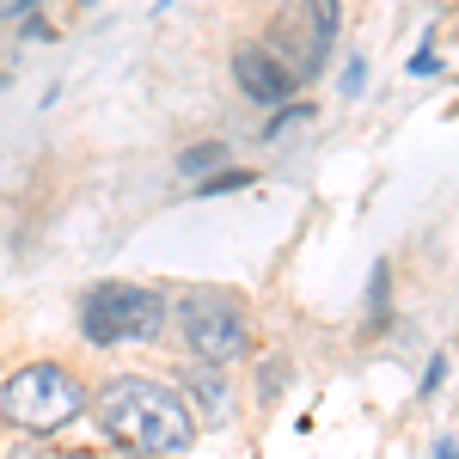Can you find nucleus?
<instances>
[{"instance_id":"nucleus-1","label":"nucleus","mask_w":459,"mask_h":459,"mask_svg":"<svg viewBox=\"0 0 459 459\" xmlns=\"http://www.w3.org/2000/svg\"><path fill=\"white\" fill-rule=\"evenodd\" d=\"M86 404L99 411V429H105L110 447H123L135 459H178L196 447L203 417L190 411V398H178L153 374H110Z\"/></svg>"},{"instance_id":"nucleus-2","label":"nucleus","mask_w":459,"mask_h":459,"mask_svg":"<svg viewBox=\"0 0 459 459\" xmlns=\"http://www.w3.org/2000/svg\"><path fill=\"white\" fill-rule=\"evenodd\" d=\"M166 313H172V294L160 282H92L80 294V343L92 350L160 343Z\"/></svg>"},{"instance_id":"nucleus-3","label":"nucleus","mask_w":459,"mask_h":459,"mask_svg":"<svg viewBox=\"0 0 459 459\" xmlns=\"http://www.w3.org/2000/svg\"><path fill=\"white\" fill-rule=\"evenodd\" d=\"M86 398H92V386L68 361H25L0 386V423L19 435H62L86 411Z\"/></svg>"},{"instance_id":"nucleus-4","label":"nucleus","mask_w":459,"mask_h":459,"mask_svg":"<svg viewBox=\"0 0 459 459\" xmlns=\"http://www.w3.org/2000/svg\"><path fill=\"white\" fill-rule=\"evenodd\" d=\"M166 325L178 331V343L196 355V361H209V368H239L251 355V325H246V300L233 294V288H184L172 300V313Z\"/></svg>"},{"instance_id":"nucleus-5","label":"nucleus","mask_w":459,"mask_h":459,"mask_svg":"<svg viewBox=\"0 0 459 459\" xmlns=\"http://www.w3.org/2000/svg\"><path fill=\"white\" fill-rule=\"evenodd\" d=\"M257 43H264V49H270V56H276L300 86L318 80L325 62H331V43H325L300 13H288V6H270V19H264V37H257Z\"/></svg>"},{"instance_id":"nucleus-6","label":"nucleus","mask_w":459,"mask_h":459,"mask_svg":"<svg viewBox=\"0 0 459 459\" xmlns=\"http://www.w3.org/2000/svg\"><path fill=\"white\" fill-rule=\"evenodd\" d=\"M227 68H233V86H239V99H251L257 110H276L288 105V99H300V80L257 43V37H246V43H233V56H227Z\"/></svg>"},{"instance_id":"nucleus-7","label":"nucleus","mask_w":459,"mask_h":459,"mask_svg":"<svg viewBox=\"0 0 459 459\" xmlns=\"http://www.w3.org/2000/svg\"><path fill=\"white\" fill-rule=\"evenodd\" d=\"M270 6L300 13V19H307V25L325 37V43H337V31H343V0H270Z\"/></svg>"},{"instance_id":"nucleus-8","label":"nucleus","mask_w":459,"mask_h":459,"mask_svg":"<svg viewBox=\"0 0 459 459\" xmlns=\"http://www.w3.org/2000/svg\"><path fill=\"white\" fill-rule=\"evenodd\" d=\"M257 184V172L251 166H214V172H203V178H190V196H227V190H251Z\"/></svg>"},{"instance_id":"nucleus-9","label":"nucleus","mask_w":459,"mask_h":459,"mask_svg":"<svg viewBox=\"0 0 459 459\" xmlns=\"http://www.w3.org/2000/svg\"><path fill=\"white\" fill-rule=\"evenodd\" d=\"M214 166H227V142H190L178 153V172L184 178H203V172H214Z\"/></svg>"},{"instance_id":"nucleus-10","label":"nucleus","mask_w":459,"mask_h":459,"mask_svg":"<svg viewBox=\"0 0 459 459\" xmlns=\"http://www.w3.org/2000/svg\"><path fill=\"white\" fill-rule=\"evenodd\" d=\"M386 307H392V264H374V282H368V331L386 325Z\"/></svg>"},{"instance_id":"nucleus-11","label":"nucleus","mask_w":459,"mask_h":459,"mask_svg":"<svg viewBox=\"0 0 459 459\" xmlns=\"http://www.w3.org/2000/svg\"><path fill=\"white\" fill-rule=\"evenodd\" d=\"M257 374H264V380H257V404H276V392H282V374H294V368H288V361H264Z\"/></svg>"},{"instance_id":"nucleus-12","label":"nucleus","mask_w":459,"mask_h":459,"mask_svg":"<svg viewBox=\"0 0 459 459\" xmlns=\"http://www.w3.org/2000/svg\"><path fill=\"white\" fill-rule=\"evenodd\" d=\"M19 37H25V43H56V25H49V19H37V13H25V19H19Z\"/></svg>"},{"instance_id":"nucleus-13","label":"nucleus","mask_w":459,"mask_h":459,"mask_svg":"<svg viewBox=\"0 0 459 459\" xmlns=\"http://www.w3.org/2000/svg\"><path fill=\"white\" fill-rule=\"evenodd\" d=\"M411 74H417V80H423V74H441V56H435V31H429V37H423V49L411 56Z\"/></svg>"},{"instance_id":"nucleus-14","label":"nucleus","mask_w":459,"mask_h":459,"mask_svg":"<svg viewBox=\"0 0 459 459\" xmlns=\"http://www.w3.org/2000/svg\"><path fill=\"white\" fill-rule=\"evenodd\" d=\"M361 80H368V62H361V56H350V62H343V99H355V92H361Z\"/></svg>"},{"instance_id":"nucleus-15","label":"nucleus","mask_w":459,"mask_h":459,"mask_svg":"<svg viewBox=\"0 0 459 459\" xmlns=\"http://www.w3.org/2000/svg\"><path fill=\"white\" fill-rule=\"evenodd\" d=\"M441 386H447V355H435V361H429V374H423V398H435Z\"/></svg>"},{"instance_id":"nucleus-16","label":"nucleus","mask_w":459,"mask_h":459,"mask_svg":"<svg viewBox=\"0 0 459 459\" xmlns=\"http://www.w3.org/2000/svg\"><path fill=\"white\" fill-rule=\"evenodd\" d=\"M37 6H43V0H0V19H25Z\"/></svg>"},{"instance_id":"nucleus-17","label":"nucleus","mask_w":459,"mask_h":459,"mask_svg":"<svg viewBox=\"0 0 459 459\" xmlns=\"http://www.w3.org/2000/svg\"><path fill=\"white\" fill-rule=\"evenodd\" d=\"M435 459H454V435L441 429V441H435Z\"/></svg>"},{"instance_id":"nucleus-18","label":"nucleus","mask_w":459,"mask_h":459,"mask_svg":"<svg viewBox=\"0 0 459 459\" xmlns=\"http://www.w3.org/2000/svg\"><path fill=\"white\" fill-rule=\"evenodd\" d=\"M0 86H6V74H0Z\"/></svg>"},{"instance_id":"nucleus-19","label":"nucleus","mask_w":459,"mask_h":459,"mask_svg":"<svg viewBox=\"0 0 459 459\" xmlns=\"http://www.w3.org/2000/svg\"><path fill=\"white\" fill-rule=\"evenodd\" d=\"M80 6H92V0H80Z\"/></svg>"}]
</instances>
